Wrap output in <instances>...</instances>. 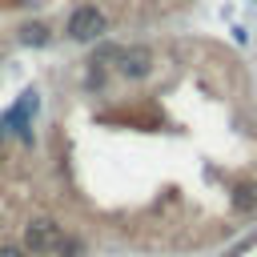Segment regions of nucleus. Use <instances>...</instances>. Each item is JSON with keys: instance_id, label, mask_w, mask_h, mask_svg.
<instances>
[{"instance_id": "20e7f679", "label": "nucleus", "mask_w": 257, "mask_h": 257, "mask_svg": "<svg viewBox=\"0 0 257 257\" xmlns=\"http://www.w3.org/2000/svg\"><path fill=\"white\" fill-rule=\"evenodd\" d=\"M253 205H257V185H237V189H233V209L245 213V209H253Z\"/></svg>"}, {"instance_id": "39448f33", "label": "nucleus", "mask_w": 257, "mask_h": 257, "mask_svg": "<svg viewBox=\"0 0 257 257\" xmlns=\"http://www.w3.org/2000/svg\"><path fill=\"white\" fill-rule=\"evenodd\" d=\"M20 40L40 48V44H48V28H44V24H24V28H20Z\"/></svg>"}, {"instance_id": "423d86ee", "label": "nucleus", "mask_w": 257, "mask_h": 257, "mask_svg": "<svg viewBox=\"0 0 257 257\" xmlns=\"http://www.w3.org/2000/svg\"><path fill=\"white\" fill-rule=\"evenodd\" d=\"M0 257H28L24 245H0Z\"/></svg>"}, {"instance_id": "f03ea898", "label": "nucleus", "mask_w": 257, "mask_h": 257, "mask_svg": "<svg viewBox=\"0 0 257 257\" xmlns=\"http://www.w3.org/2000/svg\"><path fill=\"white\" fill-rule=\"evenodd\" d=\"M60 249V225L52 217H32L24 225V253H52Z\"/></svg>"}, {"instance_id": "f257e3e1", "label": "nucleus", "mask_w": 257, "mask_h": 257, "mask_svg": "<svg viewBox=\"0 0 257 257\" xmlns=\"http://www.w3.org/2000/svg\"><path fill=\"white\" fill-rule=\"evenodd\" d=\"M104 28H108V20H104V12H100L96 4H76V8H72V16H68V36H72V40H80V44L100 40V36H104Z\"/></svg>"}, {"instance_id": "7ed1b4c3", "label": "nucleus", "mask_w": 257, "mask_h": 257, "mask_svg": "<svg viewBox=\"0 0 257 257\" xmlns=\"http://www.w3.org/2000/svg\"><path fill=\"white\" fill-rule=\"evenodd\" d=\"M116 68H120V76H128V80H141V76H149L153 72V52L149 48H120L116 52Z\"/></svg>"}]
</instances>
